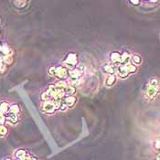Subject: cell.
<instances>
[{
    "label": "cell",
    "instance_id": "cell-29",
    "mask_svg": "<svg viewBox=\"0 0 160 160\" xmlns=\"http://www.w3.org/2000/svg\"><path fill=\"white\" fill-rule=\"evenodd\" d=\"M154 145H155V146H154V147H155L156 150H159V139H158V138L155 139V143Z\"/></svg>",
    "mask_w": 160,
    "mask_h": 160
},
{
    "label": "cell",
    "instance_id": "cell-24",
    "mask_svg": "<svg viewBox=\"0 0 160 160\" xmlns=\"http://www.w3.org/2000/svg\"><path fill=\"white\" fill-rule=\"evenodd\" d=\"M40 99H41V101H42V102H48V101H51V97H50V95L48 94L47 91H44V93H42V94H41V95H40Z\"/></svg>",
    "mask_w": 160,
    "mask_h": 160
},
{
    "label": "cell",
    "instance_id": "cell-25",
    "mask_svg": "<svg viewBox=\"0 0 160 160\" xmlns=\"http://www.w3.org/2000/svg\"><path fill=\"white\" fill-rule=\"evenodd\" d=\"M149 85L151 86H155V87H158L159 86V82H158V80L157 79H151L148 82Z\"/></svg>",
    "mask_w": 160,
    "mask_h": 160
},
{
    "label": "cell",
    "instance_id": "cell-19",
    "mask_svg": "<svg viewBox=\"0 0 160 160\" xmlns=\"http://www.w3.org/2000/svg\"><path fill=\"white\" fill-rule=\"evenodd\" d=\"M67 85H68V83L65 80H59L55 84L56 88L60 89V90H64L67 87Z\"/></svg>",
    "mask_w": 160,
    "mask_h": 160
},
{
    "label": "cell",
    "instance_id": "cell-33",
    "mask_svg": "<svg viewBox=\"0 0 160 160\" xmlns=\"http://www.w3.org/2000/svg\"><path fill=\"white\" fill-rule=\"evenodd\" d=\"M156 160H159V155H157V156H156Z\"/></svg>",
    "mask_w": 160,
    "mask_h": 160
},
{
    "label": "cell",
    "instance_id": "cell-21",
    "mask_svg": "<svg viewBox=\"0 0 160 160\" xmlns=\"http://www.w3.org/2000/svg\"><path fill=\"white\" fill-rule=\"evenodd\" d=\"M13 4L16 6V8H24L26 7V5L28 4L27 1H23V0H17V1H14Z\"/></svg>",
    "mask_w": 160,
    "mask_h": 160
},
{
    "label": "cell",
    "instance_id": "cell-10",
    "mask_svg": "<svg viewBox=\"0 0 160 160\" xmlns=\"http://www.w3.org/2000/svg\"><path fill=\"white\" fill-rule=\"evenodd\" d=\"M6 121H8L11 125H16L18 122V115H17V114L10 113V112H8L7 115H6Z\"/></svg>",
    "mask_w": 160,
    "mask_h": 160
},
{
    "label": "cell",
    "instance_id": "cell-31",
    "mask_svg": "<svg viewBox=\"0 0 160 160\" xmlns=\"http://www.w3.org/2000/svg\"><path fill=\"white\" fill-rule=\"evenodd\" d=\"M25 160H38L36 157H34V156H31V155H29Z\"/></svg>",
    "mask_w": 160,
    "mask_h": 160
},
{
    "label": "cell",
    "instance_id": "cell-6",
    "mask_svg": "<svg viewBox=\"0 0 160 160\" xmlns=\"http://www.w3.org/2000/svg\"><path fill=\"white\" fill-rule=\"evenodd\" d=\"M111 57V61L112 63V66L115 67V68H118L121 63H120V58H121V54L117 51H113L111 53L110 55Z\"/></svg>",
    "mask_w": 160,
    "mask_h": 160
},
{
    "label": "cell",
    "instance_id": "cell-8",
    "mask_svg": "<svg viewBox=\"0 0 160 160\" xmlns=\"http://www.w3.org/2000/svg\"><path fill=\"white\" fill-rule=\"evenodd\" d=\"M28 156V152L24 149H17L15 152V157L17 160H25Z\"/></svg>",
    "mask_w": 160,
    "mask_h": 160
},
{
    "label": "cell",
    "instance_id": "cell-32",
    "mask_svg": "<svg viewBox=\"0 0 160 160\" xmlns=\"http://www.w3.org/2000/svg\"><path fill=\"white\" fill-rule=\"evenodd\" d=\"M4 160H13L12 158H9V157H8V158H6V159H4Z\"/></svg>",
    "mask_w": 160,
    "mask_h": 160
},
{
    "label": "cell",
    "instance_id": "cell-27",
    "mask_svg": "<svg viewBox=\"0 0 160 160\" xmlns=\"http://www.w3.org/2000/svg\"><path fill=\"white\" fill-rule=\"evenodd\" d=\"M6 123V115L0 112V125H3Z\"/></svg>",
    "mask_w": 160,
    "mask_h": 160
},
{
    "label": "cell",
    "instance_id": "cell-28",
    "mask_svg": "<svg viewBox=\"0 0 160 160\" xmlns=\"http://www.w3.org/2000/svg\"><path fill=\"white\" fill-rule=\"evenodd\" d=\"M69 108L65 105V103H63V102H61V103H60V107H59V109L58 110H60V111H61V112H65V111H67Z\"/></svg>",
    "mask_w": 160,
    "mask_h": 160
},
{
    "label": "cell",
    "instance_id": "cell-9",
    "mask_svg": "<svg viewBox=\"0 0 160 160\" xmlns=\"http://www.w3.org/2000/svg\"><path fill=\"white\" fill-rule=\"evenodd\" d=\"M122 66H123V68L125 69V70L126 71V72H128L129 74H130V73H134V72H136V71H137V66L134 65L132 62L124 64V65H122Z\"/></svg>",
    "mask_w": 160,
    "mask_h": 160
},
{
    "label": "cell",
    "instance_id": "cell-12",
    "mask_svg": "<svg viewBox=\"0 0 160 160\" xmlns=\"http://www.w3.org/2000/svg\"><path fill=\"white\" fill-rule=\"evenodd\" d=\"M116 82V75L115 74H110L106 77L105 80V85L107 87H111L112 86L114 83Z\"/></svg>",
    "mask_w": 160,
    "mask_h": 160
},
{
    "label": "cell",
    "instance_id": "cell-18",
    "mask_svg": "<svg viewBox=\"0 0 160 160\" xmlns=\"http://www.w3.org/2000/svg\"><path fill=\"white\" fill-rule=\"evenodd\" d=\"M10 113H13V114H17L18 115L19 112H20V107L17 105V104H12L10 105V108H9V112Z\"/></svg>",
    "mask_w": 160,
    "mask_h": 160
},
{
    "label": "cell",
    "instance_id": "cell-30",
    "mask_svg": "<svg viewBox=\"0 0 160 160\" xmlns=\"http://www.w3.org/2000/svg\"><path fill=\"white\" fill-rule=\"evenodd\" d=\"M130 4L137 6V5H140L141 2H140V1H136V0H133V1H130Z\"/></svg>",
    "mask_w": 160,
    "mask_h": 160
},
{
    "label": "cell",
    "instance_id": "cell-14",
    "mask_svg": "<svg viewBox=\"0 0 160 160\" xmlns=\"http://www.w3.org/2000/svg\"><path fill=\"white\" fill-rule=\"evenodd\" d=\"M10 105L8 102H1L0 103V112L2 114H7L9 112Z\"/></svg>",
    "mask_w": 160,
    "mask_h": 160
},
{
    "label": "cell",
    "instance_id": "cell-17",
    "mask_svg": "<svg viewBox=\"0 0 160 160\" xmlns=\"http://www.w3.org/2000/svg\"><path fill=\"white\" fill-rule=\"evenodd\" d=\"M131 61H132V63H133L134 65H135V66H138V65L141 63L142 60H141V57H140L139 55H137V54H134L133 56H131Z\"/></svg>",
    "mask_w": 160,
    "mask_h": 160
},
{
    "label": "cell",
    "instance_id": "cell-22",
    "mask_svg": "<svg viewBox=\"0 0 160 160\" xmlns=\"http://www.w3.org/2000/svg\"><path fill=\"white\" fill-rule=\"evenodd\" d=\"M13 62V58L11 55H6V56H3V63L4 64H11Z\"/></svg>",
    "mask_w": 160,
    "mask_h": 160
},
{
    "label": "cell",
    "instance_id": "cell-7",
    "mask_svg": "<svg viewBox=\"0 0 160 160\" xmlns=\"http://www.w3.org/2000/svg\"><path fill=\"white\" fill-rule=\"evenodd\" d=\"M76 97L74 95L72 96H65L63 99H62V102L65 103V105L68 107V108H72L75 103H76Z\"/></svg>",
    "mask_w": 160,
    "mask_h": 160
},
{
    "label": "cell",
    "instance_id": "cell-11",
    "mask_svg": "<svg viewBox=\"0 0 160 160\" xmlns=\"http://www.w3.org/2000/svg\"><path fill=\"white\" fill-rule=\"evenodd\" d=\"M131 62V55L127 52V51H124L121 54V58H120V63L121 65L126 64Z\"/></svg>",
    "mask_w": 160,
    "mask_h": 160
},
{
    "label": "cell",
    "instance_id": "cell-15",
    "mask_svg": "<svg viewBox=\"0 0 160 160\" xmlns=\"http://www.w3.org/2000/svg\"><path fill=\"white\" fill-rule=\"evenodd\" d=\"M76 91V87L72 85H67V87L64 89L65 96H72Z\"/></svg>",
    "mask_w": 160,
    "mask_h": 160
},
{
    "label": "cell",
    "instance_id": "cell-13",
    "mask_svg": "<svg viewBox=\"0 0 160 160\" xmlns=\"http://www.w3.org/2000/svg\"><path fill=\"white\" fill-rule=\"evenodd\" d=\"M57 88H56V86H55V84H51L50 86H49V88H48V90L46 91L48 93V94L50 95V97H51V99L52 100L53 98H55V96H56V94H57Z\"/></svg>",
    "mask_w": 160,
    "mask_h": 160
},
{
    "label": "cell",
    "instance_id": "cell-26",
    "mask_svg": "<svg viewBox=\"0 0 160 160\" xmlns=\"http://www.w3.org/2000/svg\"><path fill=\"white\" fill-rule=\"evenodd\" d=\"M55 72H56V67L55 66H51L49 69V74L51 76H55Z\"/></svg>",
    "mask_w": 160,
    "mask_h": 160
},
{
    "label": "cell",
    "instance_id": "cell-5",
    "mask_svg": "<svg viewBox=\"0 0 160 160\" xmlns=\"http://www.w3.org/2000/svg\"><path fill=\"white\" fill-rule=\"evenodd\" d=\"M55 77H57L60 80H65L68 79V71L63 66L56 67V72H55Z\"/></svg>",
    "mask_w": 160,
    "mask_h": 160
},
{
    "label": "cell",
    "instance_id": "cell-20",
    "mask_svg": "<svg viewBox=\"0 0 160 160\" xmlns=\"http://www.w3.org/2000/svg\"><path fill=\"white\" fill-rule=\"evenodd\" d=\"M1 52H2L5 56H6V55H11V54H12V50L8 47V45L4 44V45H2Z\"/></svg>",
    "mask_w": 160,
    "mask_h": 160
},
{
    "label": "cell",
    "instance_id": "cell-16",
    "mask_svg": "<svg viewBox=\"0 0 160 160\" xmlns=\"http://www.w3.org/2000/svg\"><path fill=\"white\" fill-rule=\"evenodd\" d=\"M103 71L108 74H115V68H114L112 65H110V64H106L103 66Z\"/></svg>",
    "mask_w": 160,
    "mask_h": 160
},
{
    "label": "cell",
    "instance_id": "cell-4",
    "mask_svg": "<svg viewBox=\"0 0 160 160\" xmlns=\"http://www.w3.org/2000/svg\"><path fill=\"white\" fill-rule=\"evenodd\" d=\"M159 88L155 86H151L147 84L146 90V96L148 100H153L155 98V96L158 94Z\"/></svg>",
    "mask_w": 160,
    "mask_h": 160
},
{
    "label": "cell",
    "instance_id": "cell-3",
    "mask_svg": "<svg viewBox=\"0 0 160 160\" xmlns=\"http://www.w3.org/2000/svg\"><path fill=\"white\" fill-rule=\"evenodd\" d=\"M41 110L45 112V113H48V114H51L53 113L57 109L54 106L52 101H48V102H42L41 106H40Z\"/></svg>",
    "mask_w": 160,
    "mask_h": 160
},
{
    "label": "cell",
    "instance_id": "cell-1",
    "mask_svg": "<svg viewBox=\"0 0 160 160\" xmlns=\"http://www.w3.org/2000/svg\"><path fill=\"white\" fill-rule=\"evenodd\" d=\"M78 64V57L75 53H69L64 61H63V67L66 69L67 71H71V70H73V69L77 66Z\"/></svg>",
    "mask_w": 160,
    "mask_h": 160
},
{
    "label": "cell",
    "instance_id": "cell-2",
    "mask_svg": "<svg viewBox=\"0 0 160 160\" xmlns=\"http://www.w3.org/2000/svg\"><path fill=\"white\" fill-rule=\"evenodd\" d=\"M85 72V66L84 65H79L78 67H75L73 70L68 71V78L72 79H81L82 76Z\"/></svg>",
    "mask_w": 160,
    "mask_h": 160
},
{
    "label": "cell",
    "instance_id": "cell-23",
    "mask_svg": "<svg viewBox=\"0 0 160 160\" xmlns=\"http://www.w3.org/2000/svg\"><path fill=\"white\" fill-rule=\"evenodd\" d=\"M8 129L3 125H0V136L1 137H4L8 134Z\"/></svg>",
    "mask_w": 160,
    "mask_h": 160
}]
</instances>
